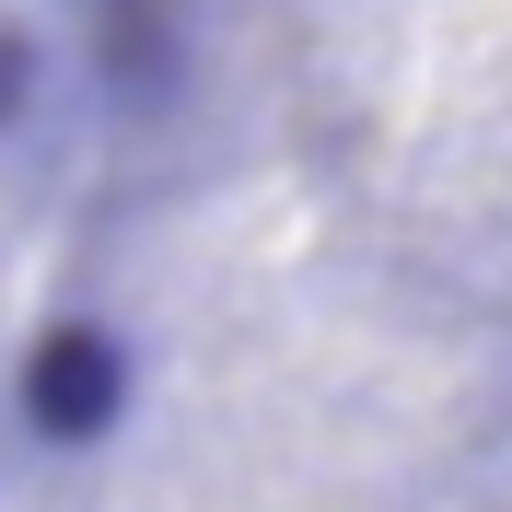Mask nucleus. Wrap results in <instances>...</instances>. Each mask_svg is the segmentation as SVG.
<instances>
[{
	"label": "nucleus",
	"instance_id": "nucleus-2",
	"mask_svg": "<svg viewBox=\"0 0 512 512\" xmlns=\"http://www.w3.org/2000/svg\"><path fill=\"white\" fill-rule=\"evenodd\" d=\"M82 59L117 117H163L198 70V24L187 0H82Z\"/></svg>",
	"mask_w": 512,
	"mask_h": 512
},
{
	"label": "nucleus",
	"instance_id": "nucleus-3",
	"mask_svg": "<svg viewBox=\"0 0 512 512\" xmlns=\"http://www.w3.org/2000/svg\"><path fill=\"white\" fill-rule=\"evenodd\" d=\"M35 94H47V47H35V24H12V12H0V140L35 117Z\"/></svg>",
	"mask_w": 512,
	"mask_h": 512
},
{
	"label": "nucleus",
	"instance_id": "nucleus-1",
	"mask_svg": "<svg viewBox=\"0 0 512 512\" xmlns=\"http://www.w3.org/2000/svg\"><path fill=\"white\" fill-rule=\"evenodd\" d=\"M24 431L47 454H94V443H117V419H128V396H140V361H128V338L117 326H94V315H59L47 338L24 350Z\"/></svg>",
	"mask_w": 512,
	"mask_h": 512
}]
</instances>
